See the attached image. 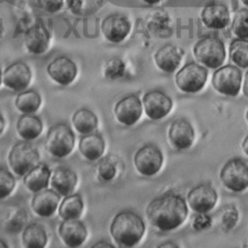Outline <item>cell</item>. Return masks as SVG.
Here are the masks:
<instances>
[{
    "label": "cell",
    "instance_id": "obj_4",
    "mask_svg": "<svg viewBox=\"0 0 248 248\" xmlns=\"http://www.w3.org/2000/svg\"><path fill=\"white\" fill-rule=\"evenodd\" d=\"M75 139L74 132L67 124L58 123L48 129L45 146L51 156L55 158H64L73 151Z\"/></svg>",
    "mask_w": 248,
    "mask_h": 248
},
{
    "label": "cell",
    "instance_id": "obj_26",
    "mask_svg": "<svg viewBox=\"0 0 248 248\" xmlns=\"http://www.w3.org/2000/svg\"><path fill=\"white\" fill-rule=\"evenodd\" d=\"M72 122L77 130L81 135L92 133L98 126V118L93 111L88 108L78 109L72 117Z\"/></svg>",
    "mask_w": 248,
    "mask_h": 248
},
{
    "label": "cell",
    "instance_id": "obj_40",
    "mask_svg": "<svg viewBox=\"0 0 248 248\" xmlns=\"http://www.w3.org/2000/svg\"><path fill=\"white\" fill-rule=\"evenodd\" d=\"M95 247H112L113 248V245L111 243L107 242V241L101 240L99 242H96L94 245H92V248H95Z\"/></svg>",
    "mask_w": 248,
    "mask_h": 248
},
{
    "label": "cell",
    "instance_id": "obj_19",
    "mask_svg": "<svg viewBox=\"0 0 248 248\" xmlns=\"http://www.w3.org/2000/svg\"><path fill=\"white\" fill-rule=\"evenodd\" d=\"M50 42V34L43 23H36L30 27L24 36V45L26 49L32 54L44 53Z\"/></svg>",
    "mask_w": 248,
    "mask_h": 248
},
{
    "label": "cell",
    "instance_id": "obj_13",
    "mask_svg": "<svg viewBox=\"0 0 248 248\" xmlns=\"http://www.w3.org/2000/svg\"><path fill=\"white\" fill-rule=\"evenodd\" d=\"M131 22L123 15H109L101 23V31L104 37L111 43L122 42L130 33Z\"/></svg>",
    "mask_w": 248,
    "mask_h": 248
},
{
    "label": "cell",
    "instance_id": "obj_50",
    "mask_svg": "<svg viewBox=\"0 0 248 248\" xmlns=\"http://www.w3.org/2000/svg\"><path fill=\"white\" fill-rule=\"evenodd\" d=\"M0 32H1V25H0Z\"/></svg>",
    "mask_w": 248,
    "mask_h": 248
},
{
    "label": "cell",
    "instance_id": "obj_34",
    "mask_svg": "<svg viewBox=\"0 0 248 248\" xmlns=\"http://www.w3.org/2000/svg\"><path fill=\"white\" fill-rule=\"evenodd\" d=\"M16 186V179L12 172L0 168V200L7 198Z\"/></svg>",
    "mask_w": 248,
    "mask_h": 248
},
{
    "label": "cell",
    "instance_id": "obj_35",
    "mask_svg": "<svg viewBox=\"0 0 248 248\" xmlns=\"http://www.w3.org/2000/svg\"><path fill=\"white\" fill-rule=\"evenodd\" d=\"M25 221H26V214L24 213V211L20 209H16V210L11 211L8 214L5 220V226H6V229L10 232H17L23 227Z\"/></svg>",
    "mask_w": 248,
    "mask_h": 248
},
{
    "label": "cell",
    "instance_id": "obj_38",
    "mask_svg": "<svg viewBox=\"0 0 248 248\" xmlns=\"http://www.w3.org/2000/svg\"><path fill=\"white\" fill-rule=\"evenodd\" d=\"M210 225H211V217L205 213H198L192 221V227L196 231L204 230L210 227Z\"/></svg>",
    "mask_w": 248,
    "mask_h": 248
},
{
    "label": "cell",
    "instance_id": "obj_47",
    "mask_svg": "<svg viewBox=\"0 0 248 248\" xmlns=\"http://www.w3.org/2000/svg\"><path fill=\"white\" fill-rule=\"evenodd\" d=\"M240 1H241V3H242L244 6L248 7V0H240Z\"/></svg>",
    "mask_w": 248,
    "mask_h": 248
},
{
    "label": "cell",
    "instance_id": "obj_6",
    "mask_svg": "<svg viewBox=\"0 0 248 248\" xmlns=\"http://www.w3.org/2000/svg\"><path fill=\"white\" fill-rule=\"evenodd\" d=\"M207 79V70L196 62L184 65L175 75L176 86L184 93L201 91Z\"/></svg>",
    "mask_w": 248,
    "mask_h": 248
},
{
    "label": "cell",
    "instance_id": "obj_12",
    "mask_svg": "<svg viewBox=\"0 0 248 248\" xmlns=\"http://www.w3.org/2000/svg\"><path fill=\"white\" fill-rule=\"evenodd\" d=\"M142 113L141 101L136 95H128L118 101L114 107L117 121L126 126L136 124Z\"/></svg>",
    "mask_w": 248,
    "mask_h": 248
},
{
    "label": "cell",
    "instance_id": "obj_10",
    "mask_svg": "<svg viewBox=\"0 0 248 248\" xmlns=\"http://www.w3.org/2000/svg\"><path fill=\"white\" fill-rule=\"evenodd\" d=\"M218 195L214 188L207 184L197 185L192 188L187 195V202L193 211L197 213H206L216 204Z\"/></svg>",
    "mask_w": 248,
    "mask_h": 248
},
{
    "label": "cell",
    "instance_id": "obj_23",
    "mask_svg": "<svg viewBox=\"0 0 248 248\" xmlns=\"http://www.w3.org/2000/svg\"><path fill=\"white\" fill-rule=\"evenodd\" d=\"M50 179V170L45 164H38L23 177L24 186L31 192L37 193L46 189Z\"/></svg>",
    "mask_w": 248,
    "mask_h": 248
},
{
    "label": "cell",
    "instance_id": "obj_21",
    "mask_svg": "<svg viewBox=\"0 0 248 248\" xmlns=\"http://www.w3.org/2000/svg\"><path fill=\"white\" fill-rule=\"evenodd\" d=\"M183 51L180 47L167 44L154 54V61L157 67L165 73H172L179 66L182 59Z\"/></svg>",
    "mask_w": 248,
    "mask_h": 248
},
{
    "label": "cell",
    "instance_id": "obj_8",
    "mask_svg": "<svg viewBox=\"0 0 248 248\" xmlns=\"http://www.w3.org/2000/svg\"><path fill=\"white\" fill-rule=\"evenodd\" d=\"M241 80V70L237 66L226 65L217 68L213 73L211 83L217 92L234 97L239 93Z\"/></svg>",
    "mask_w": 248,
    "mask_h": 248
},
{
    "label": "cell",
    "instance_id": "obj_39",
    "mask_svg": "<svg viewBox=\"0 0 248 248\" xmlns=\"http://www.w3.org/2000/svg\"><path fill=\"white\" fill-rule=\"evenodd\" d=\"M38 4L44 11L55 13L63 7L64 0H38Z\"/></svg>",
    "mask_w": 248,
    "mask_h": 248
},
{
    "label": "cell",
    "instance_id": "obj_31",
    "mask_svg": "<svg viewBox=\"0 0 248 248\" xmlns=\"http://www.w3.org/2000/svg\"><path fill=\"white\" fill-rule=\"evenodd\" d=\"M104 0H66L68 8L73 14L86 16L97 11Z\"/></svg>",
    "mask_w": 248,
    "mask_h": 248
},
{
    "label": "cell",
    "instance_id": "obj_25",
    "mask_svg": "<svg viewBox=\"0 0 248 248\" xmlns=\"http://www.w3.org/2000/svg\"><path fill=\"white\" fill-rule=\"evenodd\" d=\"M43 131L42 120L32 113L22 114L16 122V132L24 140H32L37 139Z\"/></svg>",
    "mask_w": 248,
    "mask_h": 248
},
{
    "label": "cell",
    "instance_id": "obj_46",
    "mask_svg": "<svg viewBox=\"0 0 248 248\" xmlns=\"http://www.w3.org/2000/svg\"><path fill=\"white\" fill-rule=\"evenodd\" d=\"M0 247H2V248H7L8 247V245L5 243V241L4 240H2V239H0Z\"/></svg>",
    "mask_w": 248,
    "mask_h": 248
},
{
    "label": "cell",
    "instance_id": "obj_30",
    "mask_svg": "<svg viewBox=\"0 0 248 248\" xmlns=\"http://www.w3.org/2000/svg\"><path fill=\"white\" fill-rule=\"evenodd\" d=\"M230 58L238 68H248V39H234L230 44Z\"/></svg>",
    "mask_w": 248,
    "mask_h": 248
},
{
    "label": "cell",
    "instance_id": "obj_42",
    "mask_svg": "<svg viewBox=\"0 0 248 248\" xmlns=\"http://www.w3.org/2000/svg\"><path fill=\"white\" fill-rule=\"evenodd\" d=\"M242 150L248 156V135L244 138L242 141Z\"/></svg>",
    "mask_w": 248,
    "mask_h": 248
},
{
    "label": "cell",
    "instance_id": "obj_48",
    "mask_svg": "<svg viewBox=\"0 0 248 248\" xmlns=\"http://www.w3.org/2000/svg\"><path fill=\"white\" fill-rule=\"evenodd\" d=\"M2 79H3V75H2V71H1V69H0V84H1Z\"/></svg>",
    "mask_w": 248,
    "mask_h": 248
},
{
    "label": "cell",
    "instance_id": "obj_24",
    "mask_svg": "<svg viewBox=\"0 0 248 248\" xmlns=\"http://www.w3.org/2000/svg\"><path fill=\"white\" fill-rule=\"evenodd\" d=\"M105 140L99 134L90 133L84 135L78 142V149L81 155L89 161L98 160L105 151Z\"/></svg>",
    "mask_w": 248,
    "mask_h": 248
},
{
    "label": "cell",
    "instance_id": "obj_16",
    "mask_svg": "<svg viewBox=\"0 0 248 248\" xmlns=\"http://www.w3.org/2000/svg\"><path fill=\"white\" fill-rule=\"evenodd\" d=\"M169 140L173 147L183 150L191 147L195 140V131L190 122L184 118L174 120L169 129Z\"/></svg>",
    "mask_w": 248,
    "mask_h": 248
},
{
    "label": "cell",
    "instance_id": "obj_32",
    "mask_svg": "<svg viewBox=\"0 0 248 248\" xmlns=\"http://www.w3.org/2000/svg\"><path fill=\"white\" fill-rule=\"evenodd\" d=\"M232 32L236 38L248 39V10L245 8L235 12L232 22Z\"/></svg>",
    "mask_w": 248,
    "mask_h": 248
},
{
    "label": "cell",
    "instance_id": "obj_29",
    "mask_svg": "<svg viewBox=\"0 0 248 248\" xmlns=\"http://www.w3.org/2000/svg\"><path fill=\"white\" fill-rule=\"evenodd\" d=\"M42 103L40 94L35 90L20 92L16 98V107L22 113H34Z\"/></svg>",
    "mask_w": 248,
    "mask_h": 248
},
{
    "label": "cell",
    "instance_id": "obj_44",
    "mask_svg": "<svg viewBox=\"0 0 248 248\" xmlns=\"http://www.w3.org/2000/svg\"><path fill=\"white\" fill-rule=\"evenodd\" d=\"M4 128H5V119L3 115L0 113V134L3 132Z\"/></svg>",
    "mask_w": 248,
    "mask_h": 248
},
{
    "label": "cell",
    "instance_id": "obj_18",
    "mask_svg": "<svg viewBox=\"0 0 248 248\" xmlns=\"http://www.w3.org/2000/svg\"><path fill=\"white\" fill-rule=\"evenodd\" d=\"M58 233L63 242L72 248L79 247L87 237L86 227L77 219L63 220L59 225Z\"/></svg>",
    "mask_w": 248,
    "mask_h": 248
},
{
    "label": "cell",
    "instance_id": "obj_27",
    "mask_svg": "<svg viewBox=\"0 0 248 248\" xmlns=\"http://www.w3.org/2000/svg\"><path fill=\"white\" fill-rule=\"evenodd\" d=\"M83 210V201L79 194H70L60 202L58 213L63 220L78 219Z\"/></svg>",
    "mask_w": 248,
    "mask_h": 248
},
{
    "label": "cell",
    "instance_id": "obj_9",
    "mask_svg": "<svg viewBox=\"0 0 248 248\" xmlns=\"http://www.w3.org/2000/svg\"><path fill=\"white\" fill-rule=\"evenodd\" d=\"M163 154L159 147L154 144L141 146L134 156V165L137 170L144 176L156 174L163 165Z\"/></svg>",
    "mask_w": 248,
    "mask_h": 248
},
{
    "label": "cell",
    "instance_id": "obj_49",
    "mask_svg": "<svg viewBox=\"0 0 248 248\" xmlns=\"http://www.w3.org/2000/svg\"><path fill=\"white\" fill-rule=\"evenodd\" d=\"M246 120L248 121V110H247V112H246Z\"/></svg>",
    "mask_w": 248,
    "mask_h": 248
},
{
    "label": "cell",
    "instance_id": "obj_17",
    "mask_svg": "<svg viewBox=\"0 0 248 248\" xmlns=\"http://www.w3.org/2000/svg\"><path fill=\"white\" fill-rule=\"evenodd\" d=\"M201 18L209 29H223L230 23V12L225 4L211 2L202 8Z\"/></svg>",
    "mask_w": 248,
    "mask_h": 248
},
{
    "label": "cell",
    "instance_id": "obj_45",
    "mask_svg": "<svg viewBox=\"0 0 248 248\" xmlns=\"http://www.w3.org/2000/svg\"><path fill=\"white\" fill-rule=\"evenodd\" d=\"M143 2L147 3V4H150V5H153V4H156V3H159L160 1L162 0H142Z\"/></svg>",
    "mask_w": 248,
    "mask_h": 248
},
{
    "label": "cell",
    "instance_id": "obj_15",
    "mask_svg": "<svg viewBox=\"0 0 248 248\" xmlns=\"http://www.w3.org/2000/svg\"><path fill=\"white\" fill-rule=\"evenodd\" d=\"M48 76L60 85H69L77 77L78 68L76 63L67 56H59L53 59L47 66Z\"/></svg>",
    "mask_w": 248,
    "mask_h": 248
},
{
    "label": "cell",
    "instance_id": "obj_22",
    "mask_svg": "<svg viewBox=\"0 0 248 248\" xmlns=\"http://www.w3.org/2000/svg\"><path fill=\"white\" fill-rule=\"evenodd\" d=\"M77 182V173L67 167L56 168L50 176V185L52 189L60 196L64 197L74 192Z\"/></svg>",
    "mask_w": 248,
    "mask_h": 248
},
{
    "label": "cell",
    "instance_id": "obj_3",
    "mask_svg": "<svg viewBox=\"0 0 248 248\" xmlns=\"http://www.w3.org/2000/svg\"><path fill=\"white\" fill-rule=\"evenodd\" d=\"M193 53L198 62L209 69L221 67L226 58L224 43L214 36L200 39L193 47Z\"/></svg>",
    "mask_w": 248,
    "mask_h": 248
},
{
    "label": "cell",
    "instance_id": "obj_11",
    "mask_svg": "<svg viewBox=\"0 0 248 248\" xmlns=\"http://www.w3.org/2000/svg\"><path fill=\"white\" fill-rule=\"evenodd\" d=\"M142 104L146 115L153 120H158L169 114L172 108L171 99L160 90H152L144 94Z\"/></svg>",
    "mask_w": 248,
    "mask_h": 248
},
{
    "label": "cell",
    "instance_id": "obj_28",
    "mask_svg": "<svg viewBox=\"0 0 248 248\" xmlns=\"http://www.w3.org/2000/svg\"><path fill=\"white\" fill-rule=\"evenodd\" d=\"M46 241V232L45 228L38 223H32L26 226L22 232V243L27 248L45 247Z\"/></svg>",
    "mask_w": 248,
    "mask_h": 248
},
{
    "label": "cell",
    "instance_id": "obj_2",
    "mask_svg": "<svg viewBox=\"0 0 248 248\" xmlns=\"http://www.w3.org/2000/svg\"><path fill=\"white\" fill-rule=\"evenodd\" d=\"M110 235L118 244L133 247L140 242L145 232V224L137 213L124 210L117 213L109 226Z\"/></svg>",
    "mask_w": 248,
    "mask_h": 248
},
{
    "label": "cell",
    "instance_id": "obj_33",
    "mask_svg": "<svg viewBox=\"0 0 248 248\" xmlns=\"http://www.w3.org/2000/svg\"><path fill=\"white\" fill-rule=\"evenodd\" d=\"M104 76L108 79L122 78L125 73V63L118 57L108 59L104 65Z\"/></svg>",
    "mask_w": 248,
    "mask_h": 248
},
{
    "label": "cell",
    "instance_id": "obj_1",
    "mask_svg": "<svg viewBox=\"0 0 248 248\" xmlns=\"http://www.w3.org/2000/svg\"><path fill=\"white\" fill-rule=\"evenodd\" d=\"M187 215L188 207L185 200L173 193L154 199L146 207V217L149 223L164 232L178 228Z\"/></svg>",
    "mask_w": 248,
    "mask_h": 248
},
{
    "label": "cell",
    "instance_id": "obj_5",
    "mask_svg": "<svg viewBox=\"0 0 248 248\" xmlns=\"http://www.w3.org/2000/svg\"><path fill=\"white\" fill-rule=\"evenodd\" d=\"M8 160L13 171L18 176H24L38 165L40 154L38 149L27 140L19 141L10 150Z\"/></svg>",
    "mask_w": 248,
    "mask_h": 248
},
{
    "label": "cell",
    "instance_id": "obj_7",
    "mask_svg": "<svg viewBox=\"0 0 248 248\" xmlns=\"http://www.w3.org/2000/svg\"><path fill=\"white\" fill-rule=\"evenodd\" d=\"M223 185L232 192H242L248 188V165L239 158L229 160L220 171Z\"/></svg>",
    "mask_w": 248,
    "mask_h": 248
},
{
    "label": "cell",
    "instance_id": "obj_36",
    "mask_svg": "<svg viewBox=\"0 0 248 248\" xmlns=\"http://www.w3.org/2000/svg\"><path fill=\"white\" fill-rule=\"evenodd\" d=\"M237 218H238V213L234 206L230 205L223 208L222 224L227 230H230L234 227V225L237 222Z\"/></svg>",
    "mask_w": 248,
    "mask_h": 248
},
{
    "label": "cell",
    "instance_id": "obj_41",
    "mask_svg": "<svg viewBox=\"0 0 248 248\" xmlns=\"http://www.w3.org/2000/svg\"><path fill=\"white\" fill-rule=\"evenodd\" d=\"M243 94L248 97V72L245 74L244 84H243Z\"/></svg>",
    "mask_w": 248,
    "mask_h": 248
},
{
    "label": "cell",
    "instance_id": "obj_14",
    "mask_svg": "<svg viewBox=\"0 0 248 248\" xmlns=\"http://www.w3.org/2000/svg\"><path fill=\"white\" fill-rule=\"evenodd\" d=\"M31 77L32 74L29 66L22 61H16L5 69L3 74V82L9 89L14 91H22L30 83Z\"/></svg>",
    "mask_w": 248,
    "mask_h": 248
},
{
    "label": "cell",
    "instance_id": "obj_20",
    "mask_svg": "<svg viewBox=\"0 0 248 248\" xmlns=\"http://www.w3.org/2000/svg\"><path fill=\"white\" fill-rule=\"evenodd\" d=\"M60 195L53 189H44L35 193L31 206L35 214L40 217H50L58 207Z\"/></svg>",
    "mask_w": 248,
    "mask_h": 248
},
{
    "label": "cell",
    "instance_id": "obj_37",
    "mask_svg": "<svg viewBox=\"0 0 248 248\" xmlns=\"http://www.w3.org/2000/svg\"><path fill=\"white\" fill-rule=\"evenodd\" d=\"M98 173L101 179L105 181L111 180L116 173V169L115 166L112 163L109 162H104L101 163L98 167Z\"/></svg>",
    "mask_w": 248,
    "mask_h": 248
},
{
    "label": "cell",
    "instance_id": "obj_43",
    "mask_svg": "<svg viewBox=\"0 0 248 248\" xmlns=\"http://www.w3.org/2000/svg\"><path fill=\"white\" fill-rule=\"evenodd\" d=\"M158 247H178V245L173 242H165L160 244Z\"/></svg>",
    "mask_w": 248,
    "mask_h": 248
}]
</instances>
